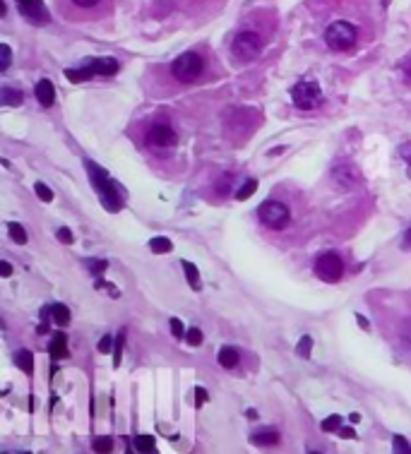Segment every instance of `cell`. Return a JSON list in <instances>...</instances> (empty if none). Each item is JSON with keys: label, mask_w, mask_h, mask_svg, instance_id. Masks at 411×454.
Returning <instances> with one entry per match:
<instances>
[{"label": "cell", "mask_w": 411, "mask_h": 454, "mask_svg": "<svg viewBox=\"0 0 411 454\" xmlns=\"http://www.w3.org/2000/svg\"><path fill=\"white\" fill-rule=\"evenodd\" d=\"M87 171H90V178H92V185L99 190V195H101V205L106 207L108 212H118L123 207V195L121 190H118V185L108 178V174L103 169H99L97 164H92V161H87Z\"/></svg>", "instance_id": "cell-1"}, {"label": "cell", "mask_w": 411, "mask_h": 454, "mask_svg": "<svg viewBox=\"0 0 411 454\" xmlns=\"http://www.w3.org/2000/svg\"><path fill=\"white\" fill-rule=\"evenodd\" d=\"M325 41L332 51L346 53V51H351L353 46H356L358 29L353 27L351 22H346V19H337V22H332L330 27L325 29Z\"/></svg>", "instance_id": "cell-2"}, {"label": "cell", "mask_w": 411, "mask_h": 454, "mask_svg": "<svg viewBox=\"0 0 411 454\" xmlns=\"http://www.w3.org/2000/svg\"><path fill=\"white\" fill-rule=\"evenodd\" d=\"M118 72V60L116 58H99V60H90L85 67L80 70H65V77L70 82H85V80H92V77L101 75V77H111Z\"/></svg>", "instance_id": "cell-3"}, {"label": "cell", "mask_w": 411, "mask_h": 454, "mask_svg": "<svg viewBox=\"0 0 411 454\" xmlns=\"http://www.w3.org/2000/svg\"><path fill=\"white\" fill-rule=\"evenodd\" d=\"M258 217H260V221H262L267 228H272V231H282V228L289 226V221H291L289 207H286L284 202H279V200L262 202L260 210H258Z\"/></svg>", "instance_id": "cell-4"}, {"label": "cell", "mask_w": 411, "mask_h": 454, "mask_svg": "<svg viewBox=\"0 0 411 454\" xmlns=\"http://www.w3.org/2000/svg\"><path fill=\"white\" fill-rule=\"evenodd\" d=\"M291 99H294V106L301 108V111H313L322 103V92L320 85L313 80H301L294 85L291 90Z\"/></svg>", "instance_id": "cell-5"}, {"label": "cell", "mask_w": 411, "mask_h": 454, "mask_svg": "<svg viewBox=\"0 0 411 454\" xmlns=\"http://www.w3.org/2000/svg\"><path fill=\"white\" fill-rule=\"evenodd\" d=\"M202 70H205V60L200 58L197 53H181L178 58L174 60V65H171V72H174V77L178 82H195L197 77L202 75Z\"/></svg>", "instance_id": "cell-6"}, {"label": "cell", "mask_w": 411, "mask_h": 454, "mask_svg": "<svg viewBox=\"0 0 411 454\" xmlns=\"http://www.w3.org/2000/svg\"><path fill=\"white\" fill-rule=\"evenodd\" d=\"M262 36L255 34V31H241L233 39V56L238 60H255L260 53H262Z\"/></svg>", "instance_id": "cell-7"}, {"label": "cell", "mask_w": 411, "mask_h": 454, "mask_svg": "<svg viewBox=\"0 0 411 454\" xmlns=\"http://www.w3.org/2000/svg\"><path fill=\"white\" fill-rule=\"evenodd\" d=\"M315 274L320 276L322 281H327V284H335V281H339L342 274H344V260L337 253L320 255V258L315 260Z\"/></svg>", "instance_id": "cell-8"}, {"label": "cell", "mask_w": 411, "mask_h": 454, "mask_svg": "<svg viewBox=\"0 0 411 454\" xmlns=\"http://www.w3.org/2000/svg\"><path fill=\"white\" fill-rule=\"evenodd\" d=\"M147 144L152 149H171L176 144V133L171 125L166 123H154L147 130Z\"/></svg>", "instance_id": "cell-9"}, {"label": "cell", "mask_w": 411, "mask_h": 454, "mask_svg": "<svg viewBox=\"0 0 411 454\" xmlns=\"http://www.w3.org/2000/svg\"><path fill=\"white\" fill-rule=\"evenodd\" d=\"M17 3V10L34 24H46L49 22V12H46L44 3L41 0H15Z\"/></svg>", "instance_id": "cell-10"}, {"label": "cell", "mask_w": 411, "mask_h": 454, "mask_svg": "<svg viewBox=\"0 0 411 454\" xmlns=\"http://www.w3.org/2000/svg\"><path fill=\"white\" fill-rule=\"evenodd\" d=\"M332 180H335L339 187H346V190H351V187H356L358 183H361V174H358L356 166L342 164V166H337V169L332 171Z\"/></svg>", "instance_id": "cell-11"}, {"label": "cell", "mask_w": 411, "mask_h": 454, "mask_svg": "<svg viewBox=\"0 0 411 454\" xmlns=\"http://www.w3.org/2000/svg\"><path fill=\"white\" fill-rule=\"evenodd\" d=\"M34 94H36V99H39V103L41 106H53V101H56V90H53V82L51 80H39V85L34 87Z\"/></svg>", "instance_id": "cell-12"}, {"label": "cell", "mask_w": 411, "mask_h": 454, "mask_svg": "<svg viewBox=\"0 0 411 454\" xmlns=\"http://www.w3.org/2000/svg\"><path fill=\"white\" fill-rule=\"evenodd\" d=\"M251 440H253V445H258V447H274V445H279V432L265 428V430L253 432Z\"/></svg>", "instance_id": "cell-13"}, {"label": "cell", "mask_w": 411, "mask_h": 454, "mask_svg": "<svg viewBox=\"0 0 411 454\" xmlns=\"http://www.w3.org/2000/svg\"><path fill=\"white\" fill-rule=\"evenodd\" d=\"M51 320H53V325H58V327L70 325V310H67V305L58 303V305L51 308Z\"/></svg>", "instance_id": "cell-14"}, {"label": "cell", "mask_w": 411, "mask_h": 454, "mask_svg": "<svg viewBox=\"0 0 411 454\" xmlns=\"http://www.w3.org/2000/svg\"><path fill=\"white\" fill-rule=\"evenodd\" d=\"M217 361H219L221 368H236L238 365V351L236 348H231V346H224L221 351H219V356H217Z\"/></svg>", "instance_id": "cell-15"}, {"label": "cell", "mask_w": 411, "mask_h": 454, "mask_svg": "<svg viewBox=\"0 0 411 454\" xmlns=\"http://www.w3.org/2000/svg\"><path fill=\"white\" fill-rule=\"evenodd\" d=\"M51 356L53 358H65L67 356V337L63 332H58L51 342Z\"/></svg>", "instance_id": "cell-16"}, {"label": "cell", "mask_w": 411, "mask_h": 454, "mask_svg": "<svg viewBox=\"0 0 411 454\" xmlns=\"http://www.w3.org/2000/svg\"><path fill=\"white\" fill-rule=\"evenodd\" d=\"M0 99H3V103H8V106H19V103L24 101V94L17 90H10V87H3Z\"/></svg>", "instance_id": "cell-17"}, {"label": "cell", "mask_w": 411, "mask_h": 454, "mask_svg": "<svg viewBox=\"0 0 411 454\" xmlns=\"http://www.w3.org/2000/svg\"><path fill=\"white\" fill-rule=\"evenodd\" d=\"M133 445H135V450H137V452L149 454V452H154V445H157V442H154L152 435H137Z\"/></svg>", "instance_id": "cell-18"}, {"label": "cell", "mask_w": 411, "mask_h": 454, "mask_svg": "<svg viewBox=\"0 0 411 454\" xmlns=\"http://www.w3.org/2000/svg\"><path fill=\"white\" fill-rule=\"evenodd\" d=\"M149 248H152L157 255H164V253H171V250H174V243H171L166 236H157L149 241Z\"/></svg>", "instance_id": "cell-19"}, {"label": "cell", "mask_w": 411, "mask_h": 454, "mask_svg": "<svg viewBox=\"0 0 411 454\" xmlns=\"http://www.w3.org/2000/svg\"><path fill=\"white\" fill-rule=\"evenodd\" d=\"M92 450L99 452V454H111L113 452V440L108 435L94 437V442H92Z\"/></svg>", "instance_id": "cell-20"}, {"label": "cell", "mask_w": 411, "mask_h": 454, "mask_svg": "<svg viewBox=\"0 0 411 454\" xmlns=\"http://www.w3.org/2000/svg\"><path fill=\"white\" fill-rule=\"evenodd\" d=\"M183 269H185V276H188V284L192 289H200V272H197L195 264H190L188 260H183Z\"/></svg>", "instance_id": "cell-21"}, {"label": "cell", "mask_w": 411, "mask_h": 454, "mask_svg": "<svg viewBox=\"0 0 411 454\" xmlns=\"http://www.w3.org/2000/svg\"><path fill=\"white\" fill-rule=\"evenodd\" d=\"M8 231H10V238H12L15 243H19V245L27 243V233H24V228L19 226L17 221H10L8 224Z\"/></svg>", "instance_id": "cell-22"}, {"label": "cell", "mask_w": 411, "mask_h": 454, "mask_svg": "<svg viewBox=\"0 0 411 454\" xmlns=\"http://www.w3.org/2000/svg\"><path fill=\"white\" fill-rule=\"evenodd\" d=\"M17 363H19V368L24 370V375H32V368H34V356L27 351V348H24V351H19V353H17Z\"/></svg>", "instance_id": "cell-23"}, {"label": "cell", "mask_w": 411, "mask_h": 454, "mask_svg": "<svg viewBox=\"0 0 411 454\" xmlns=\"http://www.w3.org/2000/svg\"><path fill=\"white\" fill-rule=\"evenodd\" d=\"M255 190H258V180H255V178L246 180V183H243L241 190L236 192V200H241V202H243V200H248V197H251Z\"/></svg>", "instance_id": "cell-24"}, {"label": "cell", "mask_w": 411, "mask_h": 454, "mask_svg": "<svg viewBox=\"0 0 411 454\" xmlns=\"http://www.w3.org/2000/svg\"><path fill=\"white\" fill-rule=\"evenodd\" d=\"M322 430L325 432H335V430H339L342 428V416H330V419H325L322 421Z\"/></svg>", "instance_id": "cell-25"}, {"label": "cell", "mask_w": 411, "mask_h": 454, "mask_svg": "<svg viewBox=\"0 0 411 454\" xmlns=\"http://www.w3.org/2000/svg\"><path fill=\"white\" fill-rule=\"evenodd\" d=\"M231 185H233V176L224 174L221 180L217 183V192H219V195H228V192H231Z\"/></svg>", "instance_id": "cell-26"}, {"label": "cell", "mask_w": 411, "mask_h": 454, "mask_svg": "<svg viewBox=\"0 0 411 454\" xmlns=\"http://www.w3.org/2000/svg\"><path fill=\"white\" fill-rule=\"evenodd\" d=\"M34 190H36V195H39L41 202H51V200H53V192H51V187L44 185V183H36Z\"/></svg>", "instance_id": "cell-27"}, {"label": "cell", "mask_w": 411, "mask_h": 454, "mask_svg": "<svg viewBox=\"0 0 411 454\" xmlns=\"http://www.w3.org/2000/svg\"><path fill=\"white\" fill-rule=\"evenodd\" d=\"M202 339H205V337H202V332L197 330V327H190V330L185 332V342H188L190 346H200Z\"/></svg>", "instance_id": "cell-28"}, {"label": "cell", "mask_w": 411, "mask_h": 454, "mask_svg": "<svg viewBox=\"0 0 411 454\" xmlns=\"http://www.w3.org/2000/svg\"><path fill=\"white\" fill-rule=\"evenodd\" d=\"M310 348H313V339H310V337H301V342H299V356L308 358L310 356Z\"/></svg>", "instance_id": "cell-29"}, {"label": "cell", "mask_w": 411, "mask_h": 454, "mask_svg": "<svg viewBox=\"0 0 411 454\" xmlns=\"http://www.w3.org/2000/svg\"><path fill=\"white\" fill-rule=\"evenodd\" d=\"M123 344H126V330H123L121 334H118V339H116V356H113V365H121Z\"/></svg>", "instance_id": "cell-30"}, {"label": "cell", "mask_w": 411, "mask_h": 454, "mask_svg": "<svg viewBox=\"0 0 411 454\" xmlns=\"http://www.w3.org/2000/svg\"><path fill=\"white\" fill-rule=\"evenodd\" d=\"M70 3L75 5V8H80V10H94L103 3V0H70Z\"/></svg>", "instance_id": "cell-31"}, {"label": "cell", "mask_w": 411, "mask_h": 454, "mask_svg": "<svg viewBox=\"0 0 411 454\" xmlns=\"http://www.w3.org/2000/svg\"><path fill=\"white\" fill-rule=\"evenodd\" d=\"M87 267L92 269V274H103V269H106L108 264H106V260H90Z\"/></svg>", "instance_id": "cell-32"}, {"label": "cell", "mask_w": 411, "mask_h": 454, "mask_svg": "<svg viewBox=\"0 0 411 454\" xmlns=\"http://www.w3.org/2000/svg\"><path fill=\"white\" fill-rule=\"evenodd\" d=\"M0 53H3V60H0V70L5 72L10 67V58H12V56H10V46L8 44L0 46Z\"/></svg>", "instance_id": "cell-33"}, {"label": "cell", "mask_w": 411, "mask_h": 454, "mask_svg": "<svg viewBox=\"0 0 411 454\" xmlns=\"http://www.w3.org/2000/svg\"><path fill=\"white\" fill-rule=\"evenodd\" d=\"M58 241L65 243V245H72V243H75V236L70 233V228L63 226V228H58Z\"/></svg>", "instance_id": "cell-34"}, {"label": "cell", "mask_w": 411, "mask_h": 454, "mask_svg": "<svg viewBox=\"0 0 411 454\" xmlns=\"http://www.w3.org/2000/svg\"><path fill=\"white\" fill-rule=\"evenodd\" d=\"M171 334H174L176 339H181V337H185V330H183V325H181V320H171Z\"/></svg>", "instance_id": "cell-35"}, {"label": "cell", "mask_w": 411, "mask_h": 454, "mask_svg": "<svg viewBox=\"0 0 411 454\" xmlns=\"http://www.w3.org/2000/svg\"><path fill=\"white\" fill-rule=\"evenodd\" d=\"M207 399H210V394H207V389H205V387H195V406H202Z\"/></svg>", "instance_id": "cell-36"}, {"label": "cell", "mask_w": 411, "mask_h": 454, "mask_svg": "<svg viewBox=\"0 0 411 454\" xmlns=\"http://www.w3.org/2000/svg\"><path fill=\"white\" fill-rule=\"evenodd\" d=\"M111 346H113V339L108 337V334H106V337H101V342H99V351L108 353V351H111Z\"/></svg>", "instance_id": "cell-37"}, {"label": "cell", "mask_w": 411, "mask_h": 454, "mask_svg": "<svg viewBox=\"0 0 411 454\" xmlns=\"http://www.w3.org/2000/svg\"><path fill=\"white\" fill-rule=\"evenodd\" d=\"M337 432H339L342 437H349V440H351V437H356V430H353V428H349V426H342Z\"/></svg>", "instance_id": "cell-38"}, {"label": "cell", "mask_w": 411, "mask_h": 454, "mask_svg": "<svg viewBox=\"0 0 411 454\" xmlns=\"http://www.w3.org/2000/svg\"><path fill=\"white\" fill-rule=\"evenodd\" d=\"M399 70L404 72V80L411 82V60H407V62H404V65H399Z\"/></svg>", "instance_id": "cell-39"}, {"label": "cell", "mask_w": 411, "mask_h": 454, "mask_svg": "<svg viewBox=\"0 0 411 454\" xmlns=\"http://www.w3.org/2000/svg\"><path fill=\"white\" fill-rule=\"evenodd\" d=\"M0 274H3V276H10V274H12V267H10V262H3V264H0Z\"/></svg>", "instance_id": "cell-40"}, {"label": "cell", "mask_w": 411, "mask_h": 454, "mask_svg": "<svg viewBox=\"0 0 411 454\" xmlns=\"http://www.w3.org/2000/svg\"><path fill=\"white\" fill-rule=\"evenodd\" d=\"M402 248H407V250H411V228L407 233H404V241H402Z\"/></svg>", "instance_id": "cell-41"}, {"label": "cell", "mask_w": 411, "mask_h": 454, "mask_svg": "<svg viewBox=\"0 0 411 454\" xmlns=\"http://www.w3.org/2000/svg\"><path fill=\"white\" fill-rule=\"evenodd\" d=\"M356 320H358V325H361L363 330H368V320H366V317H363V315H356Z\"/></svg>", "instance_id": "cell-42"}, {"label": "cell", "mask_w": 411, "mask_h": 454, "mask_svg": "<svg viewBox=\"0 0 411 454\" xmlns=\"http://www.w3.org/2000/svg\"><path fill=\"white\" fill-rule=\"evenodd\" d=\"M349 421H351V423H358V421H361V416H358V414H351V416H349Z\"/></svg>", "instance_id": "cell-43"}, {"label": "cell", "mask_w": 411, "mask_h": 454, "mask_svg": "<svg viewBox=\"0 0 411 454\" xmlns=\"http://www.w3.org/2000/svg\"><path fill=\"white\" fill-rule=\"evenodd\" d=\"M409 174H411V159H409Z\"/></svg>", "instance_id": "cell-44"}, {"label": "cell", "mask_w": 411, "mask_h": 454, "mask_svg": "<svg viewBox=\"0 0 411 454\" xmlns=\"http://www.w3.org/2000/svg\"><path fill=\"white\" fill-rule=\"evenodd\" d=\"M310 454H320V452H310Z\"/></svg>", "instance_id": "cell-45"}]
</instances>
